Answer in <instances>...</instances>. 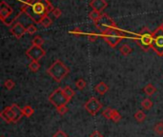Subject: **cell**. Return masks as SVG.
Instances as JSON below:
<instances>
[{
	"label": "cell",
	"instance_id": "6da1fadb",
	"mask_svg": "<svg viewBox=\"0 0 163 137\" xmlns=\"http://www.w3.org/2000/svg\"><path fill=\"white\" fill-rule=\"evenodd\" d=\"M53 10V6L49 0H31L21 7V12L35 23H40L41 19L49 12H52Z\"/></svg>",
	"mask_w": 163,
	"mask_h": 137
},
{
	"label": "cell",
	"instance_id": "7a4b0ae2",
	"mask_svg": "<svg viewBox=\"0 0 163 137\" xmlns=\"http://www.w3.org/2000/svg\"><path fill=\"white\" fill-rule=\"evenodd\" d=\"M23 115L22 109L16 104L6 107L0 113V117L7 123H16L22 118Z\"/></svg>",
	"mask_w": 163,
	"mask_h": 137
},
{
	"label": "cell",
	"instance_id": "3957f363",
	"mask_svg": "<svg viewBox=\"0 0 163 137\" xmlns=\"http://www.w3.org/2000/svg\"><path fill=\"white\" fill-rule=\"evenodd\" d=\"M47 72L53 80H56L57 82H61L69 74L70 70L61 60H57L51 65Z\"/></svg>",
	"mask_w": 163,
	"mask_h": 137
},
{
	"label": "cell",
	"instance_id": "277c9868",
	"mask_svg": "<svg viewBox=\"0 0 163 137\" xmlns=\"http://www.w3.org/2000/svg\"><path fill=\"white\" fill-rule=\"evenodd\" d=\"M101 36L104 39V41L111 48H116L117 44L124 38L123 33L117 28L107 30L106 32L101 33Z\"/></svg>",
	"mask_w": 163,
	"mask_h": 137
},
{
	"label": "cell",
	"instance_id": "5b68a950",
	"mask_svg": "<svg viewBox=\"0 0 163 137\" xmlns=\"http://www.w3.org/2000/svg\"><path fill=\"white\" fill-rule=\"evenodd\" d=\"M49 101L52 105H53L56 108H58L60 106H65L69 103L70 99L65 95L63 89L58 88L52 92L49 96Z\"/></svg>",
	"mask_w": 163,
	"mask_h": 137
},
{
	"label": "cell",
	"instance_id": "8992f818",
	"mask_svg": "<svg viewBox=\"0 0 163 137\" xmlns=\"http://www.w3.org/2000/svg\"><path fill=\"white\" fill-rule=\"evenodd\" d=\"M151 49L159 56H163V31L158 27L153 32V43Z\"/></svg>",
	"mask_w": 163,
	"mask_h": 137
},
{
	"label": "cell",
	"instance_id": "52a82bcc",
	"mask_svg": "<svg viewBox=\"0 0 163 137\" xmlns=\"http://www.w3.org/2000/svg\"><path fill=\"white\" fill-rule=\"evenodd\" d=\"M95 24H96V28L101 32V33L104 32H106L109 29L116 28V22L108 14H106V13L102 14L101 18L99 19L97 22H96Z\"/></svg>",
	"mask_w": 163,
	"mask_h": 137
},
{
	"label": "cell",
	"instance_id": "ba28073f",
	"mask_svg": "<svg viewBox=\"0 0 163 137\" xmlns=\"http://www.w3.org/2000/svg\"><path fill=\"white\" fill-rule=\"evenodd\" d=\"M26 54L32 61H39L45 55V51L39 46L32 45L27 50Z\"/></svg>",
	"mask_w": 163,
	"mask_h": 137
},
{
	"label": "cell",
	"instance_id": "9c48e42d",
	"mask_svg": "<svg viewBox=\"0 0 163 137\" xmlns=\"http://www.w3.org/2000/svg\"><path fill=\"white\" fill-rule=\"evenodd\" d=\"M85 110L92 115H96L102 108L101 103L96 98V97H91V98L84 105Z\"/></svg>",
	"mask_w": 163,
	"mask_h": 137
},
{
	"label": "cell",
	"instance_id": "30bf717a",
	"mask_svg": "<svg viewBox=\"0 0 163 137\" xmlns=\"http://www.w3.org/2000/svg\"><path fill=\"white\" fill-rule=\"evenodd\" d=\"M139 41L142 46H145L146 49L151 48L153 43V32H150L148 30H144L139 34Z\"/></svg>",
	"mask_w": 163,
	"mask_h": 137
},
{
	"label": "cell",
	"instance_id": "8fae6325",
	"mask_svg": "<svg viewBox=\"0 0 163 137\" xmlns=\"http://www.w3.org/2000/svg\"><path fill=\"white\" fill-rule=\"evenodd\" d=\"M11 32L12 33V35L17 38V39H20L26 32L27 30L26 28L20 23V22H15L12 27H11Z\"/></svg>",
	"mask_w": 163,
	"mask_h": 137
},
{
	"label": "cell",
	"instance_id": "7c38bea8",
	"mask_svg": "<svg viewBox=\"0 0 163 137\" xmlns=\"http://www.w3.org/2000/svg\"><path fill=\"white\" fill-rule=\"evenodd\" d=\"M12 13V9L10 5H8L5 1H1L0 3V18L3 22H6V19L11 16Z\"/></svg>",
	"mask_w": 163,
	"mask_h": 137
},
{
	"label": "cell",
	"instance_id": "4fadbf2b",
	"mask_svg": "<svg viewBox=\"0 0 163 137\" xmlns=\"http://www.w3.org/2000/svg\"><path fill=\"white\" fill-rule=\"evenodd\" d=\"M90 6L92 7V9L94 11H97V12H102L104 11L107 6H108V3L105 1V0H92V1L90 2Z\"/></svg>",
	"mask_w": 163,
	"mask_h": 137
},
{
	"label": "cell",
	"instance_id": "5bb4252c",
	"mask_svg": "<svg viewBox=\"0 0 163 137\" xmlns=\"http://www.w3.org/2000/svg\"><path fill=\"white\" fill-rule=\"evenodd\" d=\"M95 90H96V91L98 94L104 95V94L109 91V87H108V85H107L106 83H104V82H99V83L96 86Z\"/></svg>",
	"mask_w": 163,
	"mask_h": 137
},
{
	"label": "cell",
	"instance_id": "9a60e30c",
	"mask_svg": "<svg viewBox=\"0 0 163 137\" xmlns=\"http://www.w3.org/2000/svg\"><path fill=\"white\" fill-rule=\"evenodd\" d=\"M144 92L146 93L148 96H152V95H154L155 93H156V87L153 85V84H148L146 87L144 88Z\"/></svg>",
	"mask_w": 163,
	"mask_h": 137
},
{
	"label": "cell",
	"instance_id": "2e32d148",
	"mask_svg": "<svg viewBox=\"0 0 163 137\" xmlns=\"http://www.w3.org/2000/svg\"><path fill=\"white\" fill-rule=\"evenodd\" d=\"M134 117H135V119L137 121V122H143L145 119H146V114H145V112L143 111V110H137L136 113H135V115H134Z\"/></svg>",
	"mask_w": 163,
	"mask_h": 137
},
{
	"label": "cell",
	"instance_id": "e0dca14e",
	"mask_svg": "<svg viewBox=\"0 0 163 137\" xmlns=\"http://www.w3.org/2000/svg\"><path fill=\"white\" fill-rule=\"evenodd\" d=\"M101 16H102V13L100 12H97V11H92L90 12V18L92 19V20L96 23V22H97L99 19L101 18Z\"/></svg>",
	"mask_w": 163,
	"mask_h": 137
},
{
	"label": "cell",
	"instance_id": "ac0fdd59",
	"mask_svg": "<svg viewBox=\"0 0 163 137\" xmlns=\"http://www.w3.org/2000/svg\"><path fill=\"white\" fill-rule=\"evenodd\" d=\"M119 51H120V52H121V54L122 55H125V56H127V55H129L131 52H132V51H133V49L129 46V45H127V44H124V45H122L121 47H120V49H119Z\"/></svg>",
	"mask_w": 163,
	"mask_h": 137
},
{
	"label": "cell",
	"instance_id": "d6986e66",
	"mask_svg": "<svg viewBox=\"0 0 163 137\" xmlns=\"http://www.w3.org/2000/svg\"><path fill=\"white\" fill-rule=\"evenodd\" d=\"M39 24H41L43 27H45V28H49L52 24V19L48 16V14L47 15H45L42 19H41V21H40V23Z\"/></svg>",
	"mask_w": 163,
	"mask_h": 137
},
{
	"label": "cell",
	"instance_id": "ffe728a7",
	"mask_svg": "<svg viewBox=\"0 0 163 137\" xmlns=\"http://www.w3.org/2000/svg\"><path fill=\"white\" fill-rule=\"evenodd\" d=\"M22 111H23V114L27 117H31L33 113H34V110L32 109V107L27 105L25 106L23 109H22Z\"/></svg>",
	"mask_w": 163,
	"mask_h": 137
},
{
	"label": "cell",
	"instance_id": "44dd1931",
	"mask_svg": "<svg viewBox=\"0 0 163 137\" xmlns=\"http://www.w3.org/2000/svg\"><path fill=\"white\" fill-rule=\"evenodd\" d=\"M29 69L32 72H36L38 71L40 69V64L38 63V61H32L29 65Z\"/></svg>",
	"mask_w": 163,
	"mask_h": 137
},
{
	"label": "cell",
	"instance_id": "7402d4cb",
	"mask_svg": "<svg viewBox=\"0 0 163 137\" xmlns=\"http://www.w3.org/2000/svg\"><path fill=\"white\" fill-rule=\"evenodd\" d=\"M63 91H64V93H65V95L68 97V98L71 100V98L72 96L75 95V91L72 90L71 87H69V86H66V87H64L63 88Z\"/></svg>",
	"mask_w": 163,
	"mask_h": 137
},
{
	"label": "cell",
	"instance_id": "603a6c76",
	"mask_svg": "<svg viewBox=\"0 0 163 137\" xmlns=\"http://www.w3.org/2000/svg\"><path fill=\"white\" fill-rule=\"evenodd\" d=\"M141 106H142L143 109H145L146 110H151L152 107H153V102H152L150 99L146 98V99H144V100L141 102Z\"/></svg>",
	"mask_w": 163,
	"mask_h": 137
},
{
	"label": "cell",
	"instance_id": "cb8c5ba5",
	"mask_svg": "<svg viewBox=\"0 0 163 137\" xmlns=\"http://www.w3.org/2000/svg\"><path fill=\"white\" fill-rule=\"evenodd\" d=\"M154 130L158 135H163V122H158L155 125Z\"/></svg>",
	"mask_w": 163,
	"mask_h": 137
},
{
	"label": "cell",
	"instance_id": "d4e9b609",
	"mask_svg": "<svg viewBox=\"0 0 163 137\" xmlns=\"http://www.w3.org/2000/svg\"><path fill=\"white\" fill-rule=\"evenodd\" d=\"M32 45H34V46H39V47H41L43 44H44V39L41 37V36H39V35H37V36H35L33 39H32Z\"/></svg>",
	"mask_w": 163,
	"mask_h": 137
},
{
	"label": "cell",
	"instance_id": "484cf974",
	"mask_svg": "<svg viewBox=\"0 0 163 137\" xmlns=\"http://www.w3.org/2000/svg\"><path fill=\"white\" fill-rule=\"evenodd\" d=\"M120 119H121V115H120V113H119L116 110H113L112 116H111V120L114 121L115 123H117Z\"/></svg>",
	"mask_w": 163,
	"mask_h": 137
},
{
	"label": "cell",
	"instance_id": "4316f807",
	"mask_svg": "<svg viewBox=\"0 0 163 137\" xmlns=\"http://www.w3.org/2000/svg\"><path fill=\"white\" fill-rule=\"evenodd\" d=\"M86 85H87L86 81H85L84 79H82V78H80V79H78V80L76 82V87H77L78 90H80V91L84 90V89L86 88Z\"/></svg>",
	"mask_w": 163,
	"mask_h": 137
},
{
	"label": "cell",
	"instance_id": "83f0119b",
	"mask_svg": "<svg viewBox=\"0 0 163 137\" xmlns=\"http://www.w3.org/2000/svg\"><path fill=\"white\" fill-rule=\"evenodd\" d=\"M112 112H113V109H110V108H108V109H105L102 112V115L105 117V118L107 119H110L111 120V116H112Z\"/></svg>",
	"mask_w": 163,
	"mask_h": 137
},
{
	"label": "cell",
	"instance_id": "f1b7e54d",
	"mask_svg": "<svg viewBox=\"0 0 163 137\" xmlns=\"http://www.w3.org/2000/svg\"><path fill=\"white\" fill-rule=\"evenodd\" d=\"M4 86H5V88H6L7 90H10V91H11V90H12V89L14 88L15 83H14L12 79H8V80L5 81Z\"/></svg>",
	"mask_w": 163,
	"mask_h": 137
},
{
	"label": "cell",
	"instance_id": "f546056e",
	"mask_svg": "<svg viewBox=\"0 0 163 137\" xmlns=\"http://www.w3.org/2000/svg\"><path fill=\"white\" fill-rule=\"evenodd\" d=\"M26 30H27V32L28 33H30V34H33V33H35L36 32V31H37V29H36V27L35 26H33V25H29L27 28H26Z\"/></svg>",
	"mask_w": 163,
	"mask_h": 137
},
{
	"label": "cell",
	"instance_id": "4dcf8cb0",
	"mask_svg": "<svg viewBox=\"0 0 163 137\" xmlns=\"http://www.w3.org/2000/svg\"><path fill=\"white\" fill-rule=\"evenodd\" d=\"M57 112H58L59 114L64 115V114L68 111V108L66 107V105H65V106H60V107L57 108Z\"/></svg>",
	"mask_w": 163,
	"mask_h": 137
},
{
	"label": "cell",
	"instance_id": "1f68e13d",
	"mask_svg": "<svg viewBox=\"0 0 163 137\" xmlns=\"http://www.w3.org/2000/svg\"><path fill=\"white\" fill-rule=\"evenodd\" d=\"M52 137H68V136H67V134L65 133V131H63V130H57L56 133L53 134V136H52Z\"/></svg>",
	"mask_w": 163,
	"mask_h": 137
},
{
	"label": "cell",
	"instance_id": "d6a6232c",
	"mask_svg": "<svg viewBox=\"0 0 163 137\" xmlns=\"http://www.w3.org/2000/svg\"><path fill=\"white\" fill-rule=\"evenodd\" d=\"M52 14L54 15V17H56V18H58V17H60L62 15V12L58 8H56L52 11Z\"/></svg>",
	"mask_w": 163,
	"mask_h": 137
},
{
	"label": "cell",
	"instance_id": "836d02e7",
	"mask_svg": "<svg viewBox=\"0 0 163 137\" xmlns=\"http://www.w3.org/2000/svg\"><path fill=\"white\" fill-rule=\"evenodd\" d=\"M97 38H98V35H97V34H95V33H90V34H89V40H90V41L94 42V41L96 40Z\"/></svg>",
	"mask_w": 163,
	"mask_h": 137
},
{
	"label": "cell",
	"instance_id": "e575fe53",
	"mask_svg": "<svg viewBox=\"0 0 163 137\" xmlns=\"http://www.w3.org/2000/svg\"><path fill=\"white\" fill-rule=\"evenodd\" d=\"M90 137H103V135L98 130H94L92 133H91Z\"/></svg>",
	"mask_w": 163,
	"mask_h": 137
},
{
	"label": "cell",
	"instance_id": "d590c367",
	"mask_svg": "<svg viewBox=\"0 0 163 137\" xmlns=\"http://www.w3.org/2000/svg\"><path fill=\"white\" fill-rule=\"evenodd\" d=\"M159 28H160V29H161L162 31H163V22H162V24H161V25L159 26Z\"/></svg>",
	"mask_w": 163,
	"mask_h": 137
},
{
	"label": "cell",
	"instance_id": "8d00e7d4",
	"mask_svg": "<svg viewBox=\"0 0 163 137\" xmlns=\"http://www.w3.org/2000/svg\"><path fill=\"white\" fill-rule=\"evenodd\" d=\"M29 1H31V0H26V2H29Z\"/></svg>",
	"mask_w": 163,
	"mask_h": 137
},
{
	"label": "cell",
	"instance_id": "74e56055",
	"mask_svg": "<svg viewBox=\"0 0 163 137\" xmlns=\"http://www.w3.org/2000/svg\"><path fill=\"white\" fill-rule=\"evenodd\" d=\"M1 137H5V136H3V135H2V136H1Z\"/></svg>",
	"mask_w": 163,
	"mask_h": 137
}]
</instances>
